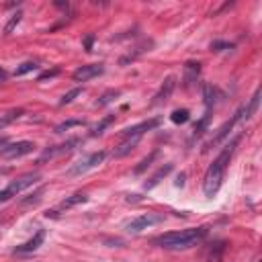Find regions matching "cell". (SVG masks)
Returning a JSON list of instances; mask_svg holds the SVG:
<instances>
[{"label":"cell","instance_id":"cell-30","mask_svg":"<svg viewBox=\"0 0 262 262\" xmlns=\"http://www.w3.org/2000/svg\"><path fill=\"white\" fill-rule=\"evenodd\" d=\"M57 74H59V70H57V68L47 70V72H43V74L39 76V82H43V80H47V78H53V76H57Z\"/></svg>","mask_w":262,"mask_h":262},{"label":"cell","instance_id":"cell-7","mask_svg":"<svg viewBox=\"0 0 262 262\" xmlns=\"http://www.w3.org/2000/svg\"><path fill=\"white\" fill-rule=\"evenodd\" d=\"M102 72H104V66H102V63H88V66H80V68L72 74V78H74L76 82H88V80L100 76Z\"/></svg>","mask_w":262,"mask_h":262},{"label":"cell","instance_id":"cell-5","mask_svg":"<svg viewBox=\"0 0 262 262\" xmlns=\"http://www.w3.org/2000/svg\"><path fill=\"white\" fill-rule=\"evenodd\" d=\"M33 149H35L33 141H16V143H6L0 154H2L4 160H16V158L33 154Z\"/></svg>","mask_w":262,"mask_h":262},{"label":"cell","instance_id":"cell-12","mask_svg":"<svg viewBox=\"0 0 262 262\" xmlns=\"http://www.w3.org/2000/svg\"><path fill=\"white\" fill-rule=\"evenodd\" d=\"M174 88H176V78H174V76H168V78L164 80V84L160 86L158 94L154 96L151 104H162V102H166V100L172 96V90H174Z\"/></svg>","mask_w":262,"mask_h":262},{"label":"cell","instance_id":"cell-11","mask_svg":"<svg viewBox=\"0 0 262 262\" xmlns=\"http://www.w3.org/2000/svg\"><path fill=\"white\" fill-rule=\"evenodd\" d=\"M158 123H160V119L141 121V123H137V125H133V127H127V129H123V131H121V135H123V137H141L145 131L154 129Z\"/></svg>","mask_w":262,"mask_h":262},{"label":"cell","instance_id":"cell-32","mask_svg":"<svg viewBox=\"0 0 262 262\" xmlns=\"http://www.w3.org/2000/svg\"><path fill=\"white\" fill-rule=\"evenodd\" d=\"M176 186H184V174H180V176H178V180H176Z\"/></svg>","mask_w":262,"mask_h":262},{"label":"cell","instance_id":"cell-20","mask_svg":"<svg viewBox=\"0 0 262 262\" xmlns=\"http://www.w3.org/2000/svg\"><path fill=\"white\" fill-rule=\"evenodd\" d=\"M156 158H158V149H154V151H151L147 158H143V160H141V162H139V164L133 168V174H141V172H145V170L151 166V162H154Z\"/></svg>","mask_w":262,"mask_h":262},{"label":"cell","instance_id":"cell-23","mask_svg":"<svg viewBox=\"0 0 262 262\" xmlns=\"http://www.w3.org/2000/svg\"><path fill=\"white\" fill-rule=\"evenodd\" d=\"M170 119H172V123L182 125V123H186V121L190 119V113H188L186 108H178V111H174V113L170 115Z\"/></svg>","mask_w":262,"mask_h":262},{"label":"cell","instance_id":"cell-21","mask_svg":"<svg viewBox=\"0 0 262 262\" xmlns=\"http://www.w3.org/2000/svg\"><path fill=\"white\" fill-rule=\"evenodd\" d=\"M209 119H211V111H207L205 113V117L194 125V131H192V139H196V137H201L203 135V131H205V127L209 125Z\"/></svg>","mask_w":262,"mask_h":262},{"label":"cell","instance_id":"cell-9","mask_svg":"<svg viewBox=\"0 0 262 262\" xmlns=\"http://www.w3.org/2000/svg\"><path fill=\"white\" fill-rule=\"evenodd\" d=\"M80 141L78 139H68L66 143H59V145H53V147H47L43 154H41V158H39V162H45V160H51V158H55V156H61V154H68V151H72L74 149V145H78Z\"/></svg>","mask_w":262,"mask_h":262},{"label":"cell","instance_id":"cell-8","mask_svg":"<svg viewBox=\"0 0 262 262\" xmlns=\"http://www.w3.org/2000/svg\"><path fill=\"white\" fill-rule=\"evenodd\" d=\"M86 201H88V196H86L84 192H76V194H72V196L63 199L55 209L47 211V217H57L61 211H68V209H72V207H76V205H80V203H86Z\"/></svg>","mask_w":262,"mask_h":262},{"label":"cell","instance_id":"cell-14","mask_svg":"<svg viewBox=\"0 0 262 262\" xmlns=\"http://www.w3.org/2000/svg\"><path fill=\"white\" fill-rule=\"evenodd\" d=\"M258 100H260V88L254 92V96L250 98V102L237 111V115H239V123H244V121H250V119H252V115H254V113H256V108H258Z\"/></svg>","mask_w":262,"mask_h":262},{"label":"cell","instance_id":"cell-6","mask_svg":"<svg viewBox=\"0 0 262 262\" xmlns=\"http://www.w3.org/2000/svg\"><path fill=\"white\" fill-rule=\"evenodd\" d=\"M104 158H106V151H94V154H90L88 158H84V160H80L78 164H74V166L68 170V174H70V176L84 174V172H88L90 168H96L98 164H102Z\"/></svg>","mask_w":262,"mask_h":262},{"label":"cell","instance_id":"cell-16","mask_svg":"<svg viewBox=\"0 0 262 262\" xmlns=\"http://www.w3.org/2000/svg\"><path fill=\"white\" fill-rule=\"evenodd\" d=\"M223 252H225V242H217V244H211V248H209V252H207L205 260H207V262H221V258H223Z\"/></svg>","mask_w":262,"mask_h":262},{"label":"cell","instance_id":"cell-28","mask_svg":"<svg viewBox=\"0 0 262 262\" xmlns=\"http://www.w3.org/2000/svg\"><path fill=\"white\" fill-rule=\"evenodd\" d=\"M80 92H82V88H74V90H70V92H66V94L61 96V100H59V104H61V106H63V104H70V102H72V100H74V98H76V96H78Z\"/></svg>","mask_w":262,"mask_h":262},{"label":"cell","instance_id":"cell-15","mask_svg":"<svg viewBox=\"0 0 262 262\" xmlns=\"http://www.w3.org/2000/svg\"><path fill=\"white\" fill-rule=\"evenodd\" d=\"M199 74H201V63L199 61H188L184 66V86L188 88L190 84H194L196 78H199Z\"/></svg>","mask_w":262,"mask_h":262},{"label":"cell","instance_id":"cell-33","mask_svg":"<svg viewBox=\"0 0 262 262\" xmlns=\"http://www.w3.org/2000/svg\"><path fill=\"white\" fill-rule=\"evenodd\" d=\"M6 76H8V74H6V70H4V68H0V82H2V80H6Z\"/></svg>","mask_w":262,"mask_h":262},{"label":"cell","instance_id":"cell-29","mask_svg":"<svg viewBox=\"0 0 262 262\" xmlns=\"http://www.w3.org/2000/svg\"><path fill=\"white\" fill-rule=\"evenodd\" d=\"M20 115H23V111H20V108H18V111H10V113H8V115H6V117H4L2 121H0V127H4L6 123H10V121H14V119H18Z\"/></svg>","mask_w":262,"mask_h":262},{"label":"cell","instance_id":"cell-17","mask_svg":"<svg viewBox=\"0 0 262 262\" xmlns=\"http://www.w3.org/2000/svg\"><path fill=\"white\" fill-rule=\"evenodd\" d=\"M139 139H141V137H125V141H123V143H121V145L115 149V156H117V158L127 156V154H129V151H131V149H133V147L139 143Z\"/></svg>","mask_w":262,"mask_h":262},{"label":"cell","instance_id":"cell-27","mask_svg":"<svg viewBox=\"0 0 262 262\" xmlns=\"http://www.w3.org/2000/svg\"><path fill=\"white\" fill-rule=\"evenodd\" d=\"M20 16H23L20 12H16V14H12V16H10V20H8V23H6V27H4V35H10V33H12V29L20 23Z\"/></svg>","mask_w":262,"mask_h":262},{"label":"cell","instance_id":"cell-13","mask_svg":"<svg viewBox=\"0 0 262 262\" xmlns=\"http://www.w3.org/2000/svg\"><path fill=\"white\" fill-rule=\"evenodd\" d=\"M43 239H45V231L43 229H39L29 242H25V244H20V246H16L14 248V254H25V252H33V250H37L41 244H43Z\"/></svg>","mask_w":262,"mask_h":262},{"label":"cell","instance_id":"cell-25","mask_svg":"<svg viewBox=\"0 0 262 262\" xmlns=\"http://www.w3.org/2000/svg\"><path fill=\"white\" fill-rule=\"evenodd\" d=\"M113 121H115V115H108V117H104V119H102V121H100V123L94 127L92 135H94V137H96V135H102V133H104V129H106V127H108Z\"/></svg>","mask_w":262,"mask_h":262},{"label":"cell","instance_id":"cell-1","mask_svg":"<svg viewBox=\"0 0 262 262\" xmlns=\"http://www.w3.org/2000/svg\"><path fill=\"white\" fill-rule=\"evenodd\" d=\"M237 141H239V137H235L231 143H227L221 149V154L213 160V164L207 168V174H205V180H203V192H205V196L211 199V196H215L219 192V188L223 184V178H225L227 164H229V160L233 156V149H235Z\"/></svg>","mask_w":262,"mask_h":262},{"label":"cell","instance_id":"cell-34","mask_svg":"<svg viewBox=\"0 0 262 262\" xmlns=\"http://www.w3.org/2000/svg\"><path fill=\"white\" fill-rule=\"evenodd\" d=\"M6 143H8V139H6V137H0V147H4Z\"/></svg>","mask_w":262,"mask_h":262},{"label":"cell","instance_id":"cell-35","mask_svg":"<svg viewBox=\"0 0 262 262\" xmlns=\"http://www.w3.org/2000/svg\"><path fill=\"white\" fill-rule=\"evenodd\" d=\"M0 203H2V199H0Z\"/></svg>","mask_w":262,"mask_h":262},{"label":"cell","instance_id":"cell-24","mask_svg":"<svg viewBox=\"0 0 262 262\" xmlns=\"http://www.w3.org/2000/svg\"><path fill=\"white\" fill-rule=\"evenodd\" d=\"M82 125H84L82 119H70V121H66V123H59V125L55 127V133H63V131H68V129H72V127H82Z\"/></svg>","mask_w":262,"mask_h":262},{"label":"cell","instance_id":"cell-22","mask_svg":"<svg viewBox=\"0 0 262 262\" xmlns=\"http://www.w3.org/2000/svg\"><path fill=\"white\" fill-rule=\"evenodd\" d=\"M117 96H121V90H106L98 100H96V106H104V104H108V102H113Z\"/></svg>","mask_w":262,"mask_h":262},{"label":"cell","instance_id":"cell-19","mask_svg":"<svg viewBox=\"0 0 262 262\" xmlns=\"http://www.w3.org/2000/svg\"><path fill=\"white\" fill-rule=\"evenodd\" d=\"M170 170H172V164L162 166V168H160V170H158V172H156V174H154V176H151V178L145 182V188H154V186H156V184H158V182H160L164 176H168V174H170Z\"/></svg>","mask_w":262,"mask_h":262},{"label":"cell","instance_id":"cell-18","mask_svg":"<svg viewBox=\"0 0 262 262\" xmlns=\"http://www.w3.org/2000/svg\"><path fill=\"white\" fill-rule=\"evenodd\" d=\"M217 96V90L213 88V84H203V98H205V104H207V111H211L215 106V98Z\"/></svg>","mask_w":262,"mask_h":262},{"label":"cell","instance_id":"cell-26","mask_svg":"<svg viewBox=\"0 0 262 262\" xmlns=\"http://www.w3.org/2000/svg\"><path fill=\"white\" fill-rule=\"evenodd\" d=\"M33 70H37V63H35V61H25V63H20V66L14 70V76H25V74H29V72H33Z\"/></svg>","mask_w":262,"mask_h":262},{"label":"cell","instance_id":"cell-4","mask_svg":"<svg viewBox=\"0 0 262 262\" xmlns=\"http://www.w3.org/2000/svg\"><path fill=\"white\" fill-rule=\"evenodd\" d=\"M162 221H164V215H162V213H143V215H139V217H135V219H131V221L127 223V231L139 233L141 229H147V227L158 225V223H162Z\"/></svg>","mask_w":262,"mask_h":262},{"label":"cell","instance_id":"cell-2","mask_svg":"<svg viewBox=\"0 0 262 262\" xmlns=\"http://www.w3.org/2000/svg\"><path fill=\"white\" fill-rule=\"evenodd\" d=\"M207 235V227H192V229H182V231H170L164 235H158L154 239L156 246L164 250H188L199 246Z\"/></svg>","mask_w":262,"mask_h":262},{"label":"cell","instance_id":"cell-3","mask_svg":"<svg viewBox=\"0 0 262 262\" xmlns=\"http://www.w3.org/2000/svg\"><path fill=\"white\" fill-rule=\"evenodd\" d=\"M39 178H41V176H39L37 172H29V174H23V176H18L16 180H10V182H8V186H6L4 190H0V199H2V203L10 201L12 196H16L18 192H23L25 188L33 186V184H35Z\"/></svg>","mask_w":262,"mask_h":262},{"label":"cell","instance_id":"cell-10","mask_svg":"<svg viewBox=\"0 0 262 262\" xmlns=\"http://www.w3.org/2000/svg\"><path fill=\"white\" fill-rule=\"evenodd\" d=\"M235 123H239V115H237V113H235V115H233V117H231L229 121H225V123H223V125L219 127L217 135H215V137H213V139H211V141H209V143L205 145V149H209V147H215V145H219V143H221V141H223V139H225V137L229 135V131L233 129V125H235Z\"/></svg>","mask_w":262,"mask_h":262},{"label":"cell","instance_id":"cell-31","mask_svg":"<svg viewBox=\"0 0 262 262\" xmlns=\"http://www.w3.org/2000/svg\"><path fill=\"white\" fill-rule=\"evenodd\" d=\"M84 45H86V49L90 51V45H92V35H90V37H86V41H84Z\"/></svg>","mask_w":262,"mask_h":262}]
</instances>
